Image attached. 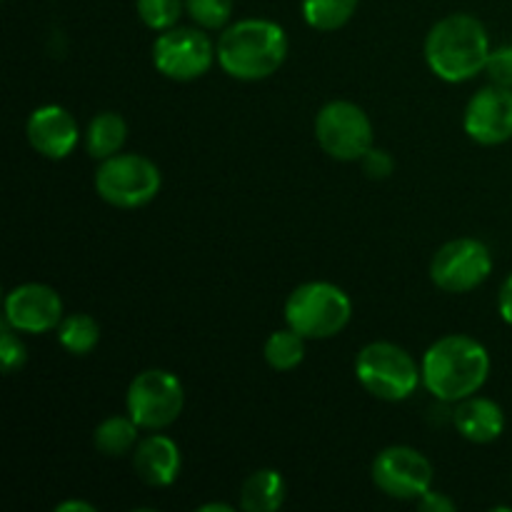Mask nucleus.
<instances>
[{
	"instance_id": "nucleus-1",
	"label": "nucleus",
	"mask_w": 512,
	"mask_h": 512,
	"mask_svg": "<svg viewBox=\"0 0 512 512\" xmlns=\"http://www.w3.org/2000/svg\"><path fill=\"white\" fill-rule=\"evenodd\" d=\"M423 385L443 403H460L480 393L490 375V355L480 340L470 335H445L423 355Z\"/></svg>"
},
{
	"instance_id": "nucleus-2",
	"label": "nucleus",
	"mask_w": 512,
	"mask_h": 512,
	"mask_svg": "<svg viewBox=\"0 0 512 512\" xmlns=\"http://www.w3.org/2000/svg\"><path fill=\"white\" fill-rule=\"evenodd\" d=\"M215 50L225 75L243 83H255L283 68L290 43L283 25L265 18H245L220 33Z\"/></svg>"
},
{
	"instance_id": "nucleus-3",
	"label": "nucleus",
	"mask_w": 512,
	"mask_h": 512,
	"mask_svg": "<svg viewBox=\"0 0 512 512\" xmlns=\"http://www.w3.org/2000/svg\"><path fill=\"white\" fill-rule=\"evenodd\" d=\"M490 38L475 15L453 13L428 30L425 60L445 83H465L483 73L490 58Z\"/></svg>"
},
{
	"instance_id": "nucleus-4",
	"label": "nucleus",
	"mask_w": 512,
	"mask_h": 512,
	"mask_svg": "<svg viewBox=\"0 0 512 512\" xmlns=\"http://www.w3.org/2000/svg\"><path fill=\"white\" fill-rule=\"evenodd\" d=\"M353 318V300L340 285L310 280L285 300V323L305 340H330L343 333Z\"/></svg>"
},
{
	"instance_id": "nucleus-5",
	"label": "nucleus",
	"mask_w": 512,
	"mask_h": 512,
	"mask_svg": "<svg viewBox=\"0 0 512 512\" xmlns=\"http://www.w3.org/2000/svg\"><path fill=\"white\" fill-rule=\"evenodd\" d=\"M355 378L373 398L385 403H403L423 385L418 360L400 345L378 340L365 345L355 358Z\"/></svg>"
},
{
	"instance_id": "nucleus-6",
	"label": "nucleus",
	"mask_w": 512,
	"mask_h": 512,
	"mask_svg": "<svg viewBox=\"0 0 512 512\" xmlns=\"http://www.w3.org/2000/svg\"><path fill=\"white\" fill-rule=\"evenodd\" d=\"M93 183L95 193L108 205L135 210L158 198L163 188V173L145 155L118 153L108 160H100Z\"/></svg>"
},
{
	"instance_id": "nucleus-7",
	"label": "nucleus",
	"mask_w": 512,
	"mask_h": 512,
	"mask_svg": "<svg viewBox=\"0 0 512 512\" xmlns=\"http://www.w3.org/2000/svg\"><path fill=\"white\" fill-rule=\"evenodd\" d=\"M315 140L333 160L360 163L373 148V123L360 105L350 100H330L315 115Z\"/></svg>"
},
{
	"instance_id": "nucleus-8",
	"label": "nucleus",
	"mask_w": 512,
	"mask_h": 512,
	"mask_svg": "<svg viewBox=\"0 0 512 512\" xmlns=\"http://www.w3.org/2000/svg\"><path fill=\"white\" fill-rule=\"evenodd\" d=\"M125 408L143 430H165L183 413L185 388L170 370H143L130 380Z\"/></svg>"
},
{
	"instance_id": "nucleus-9",
	"label": "nucleus",
	"mask_w": 512,
	"mask_h": 512,
	"mask_svg": "<svg viewBox=\"0 0 512 512\" xmlns=\"http://www.w3.org/2000/svg\"><path fill=\"white\" fill-rule=\"evenodd\" d=\"M215 60H218V50L208 33L200 28L175 25V28L163 30L153 43V65L160 75L178 83L203 78L213 68Z\"/></svg>"
},
{
	"instance_id": "nucleus-10",
	"label": "nucleus",
	"mask_w": 512,
	"mask_h": 512,
	"mask_svg": "<svg viewBox=\"0 0 512 512\" xmlns=\"http://www.w3.org/2000/svg\"><path fill=\"white\" fill-rule=\"evenodd\" d=\"M493 273L490 248L478 238H458L440 245L430 260V280L443 293L460 295L480 288Z\"/></svg>"
},
{
	"instance_id": "nucleus-11",
	"label": "nucleus",
	"mask_w": 512,
	"mask_h": 512,
	"mask_svg": "<svg viewBox=\"0 0 512 512\" xmlns=\"http://www.w3.org/2000/svg\"><path fill=\"white\" fill-rule=\"evenodd\" d=\"M373 483L383 495L393 500L418 503L433 488V465L420 450L410 445H390L373 460Z\"/></svg>"
},
{
	"instance_id": "nucleus-12",
	"label": "nucleus",
	"mask_w": 512,
	"mask_h": 512,
	"mask_svg": "<svg viewBox=\"0 0 512 512\" xmlns=\"http://www.w3.org/2000/svg\"><path fill=\"white\" fill-rule=\"evenodd\" d=\"M63 298L45 283H23L5 295V323L25 335H43L63 323Z\"/></svg>"
},
{
	"instance_id": "nucleus-13",
	"label": "nucleus",
	"mask_w": 512,
	"mask_h": 512,
	"mask_svg": "<svg viewBox=\"0 0 512 512\" xmlns=\"http://www.w3.org/2000/svg\"><path fill=\"white\" fill-rule=\"evenodd\" d=\"M463 128L478 145H503L512 138V88L490 83L468 100Z\"/></svg>"
},
{
	"instance_id": "nucleus-14",
	"label": "nucleus",
	"mask_w": 512,
	"mask_h": 512,
	"mask_svg": "<svg viewBox=\"0 0 512 512\" xmlns=\"http://www.w3.org/2000/svg\"><path fill=\"white\" fill-rule=\"evenodd\" d=\"M25 135L35 153L48 160H63L75 150L80 140L78 120L63 105H40L30 113Z\"/></svg>"
},
{
	"instance_id": "nucleus-15",
	"label": "nucleus",
	"mask_w": 512,
	"mask_h": 512,
	"mask_svg": "<svg viewBox=\"0 0 512 512\" xmlns=\"http://www.w3.org/2000/svg\"><path fill=\"white\" fill-rule=\"evenodd\" d=\"M133 468L138 478L150 488H168L178 480L183 468V455L178 443L163 433H153L140 438L133 450Z\"/></svg>"
},
{
	"instance_id": "nucleus-16",
	"label": "nucleus",
	"mask_w": 512,
	"mask_h": 512,
	"mask_svg": "<svg viewBox=\"0 0 512 512\" xmlns=\"http://www.w3.org/2000/svg\"><path fill=\"white\" fill-rule=\"evenodd\" d=\"M453 423L465 440L478 445H488L503 435L505 413L495 400L470 395V398L460 400L458 403V408H455L453 413Z\"/></svg>"
},
{
	"instance_id": "nucleus-17",
	"label": "nucleus",
	"mask_w": 512,
	"mask_h": 512,
	"mask_svg": "<svg viewBox=\"0 0 512 512\" xmlns=\"http://www.w3.org/2000/svg\"><path fill=\"white\" fill-rule=\"evenodd\" d=\"M288 485L273 468H260L250 473L240 485V508L245 512H275L283 508Z\"/></svg>"
},
{
	"instance_id": "nucleus-18",
	"label": "nucleus",
	"mask_w": 512,
	"mask_h": 512,
	"mask_svg": "<svg viewBox=\"0 0 512 512\" xmlns=\"http://www.w3.org/2000/svg\"><path fill=\"white\" fill-rule=\"evenodd\" d=\"M125 140H128V123L123 115L113 113V110L95 115L85 130V150L95 160H108L118 155Z\"/></svg>"
},
{
	"instance_id": "nucleus-19",
	"label": "nucleus",
	"mask_w": 512,
	"mask_h": 512,
	"mask_svg": "<svg viewBox=\"0 0 512 512\" xmlns=\"http://www.w3.org/2000/svg\"><path fill=\"white\" fill-rule=\"evenodd\" d=\"M140 428L130 415H110L95 428L93 445L105 458H123L133 453L135 445L140 443Z\"/></svg>"
},
{
	"instance_id": "nucleus-20",
	"label": "nucleus",
	"mask_w": 512,
	"mask_h": 512,
	"mask_svg": "<svg viewBox=\"0 0 512 512\" xmlns=\"http://www.w3.org/2000/svg\"><path fill=\"white\" fill-rule=\"evenodd\" d=\"M58 343L70 355H78V358L90 355L100 343V323L88 313L65 315L63 323L58 325Z\"/></svg>"
},
{
	"instance_id": "nucleus-21",
	"label": "nucleus",
	"mask_w": 512,
	"mask_h": 512,
	"mask_svg": "<svg viewBox=\"0 0 512 512\" xmlns=\"http://www.w3.org/2000/svg\"><path fill=\"white\" fill-rule=\"evenodd\" d=\"M263 358L278 373H290L305 360V338L288 325L285 330H275L263 345Z\"/></svg>"
},
{
	"instance_id": "nucleus-22",
	"label": "nucleus",
	"mask_w": 512,
	"mask_h": 512,
	"mask_svg": "<svg viewBox=\"0 0 512 512\" xmlns=\"http://www.w3.org/2000/svg\"><path fill=\"white\" fill-rule=\"evenodd\" d=\"M360 0H303V18L310 28L320 33H333L343 25L350 23V18L358 10Z\"/></svg>"
},
{
	"instance_id": "nucleus-23",
	"label": "nucleus",
	"mask_w": 512,
	"mask_h": 512,
	"mask_svg": "<svg viewBox=\"0 0 512 512\" xmlns=\"http://www.w3.org/2000/svg\"><path fill=\"white\" fill-rule=\"evenodd\" d=\"M185 13L198 28L225 30L233 15V0H185Z\"/></svg>"
},
{
	"instance_id": "nucleus-24",
	"label": "nucleus",
	"mask_w": 512,
	"mask_h": 512,
	"mask_svg": "<svg viewBox=\"0 0 512 512\" xmlns=\"http://www.w3.org/2000/svg\"><path fill=\"white\" fill-rule=\"evenodd\" d=\"M138 5V15L150 30H163L175 28L180 15L185 13V0H135Z\"/></svg>"
},
{
	"instance_id": "nucleus-25",
	"label": "nucleus",
	"mask_w": 512,
	"mask_h": 512,
	"mask_svg": "<svg viewBox=\"0 0 512 512\" xmlns=\"http://www.w3.org/2000/svg\"><path fill=\"white\" fill-rule=\"evenodd\" d=\"M28 360V348L20 340L18 330L10 328L8 323H3V333H0V363H3V373L13 375Z\"/></svg>"
},
{
	"instance_id": "nucleus-26",
	"label": "nucleus",
	"mask_w": 512,
	"mask_h": 512,
	"mask_svg": "<svg viewBox=\"0 0 512 512\" xmlns=\"http://www.w3.org/2000/svg\"><path fill=\"white\" fill-rule=\"evenodd\" d=\"M485 73H488L490 83L512 88V45H500V48L490 50Z\"/></svg>"
},
{
	"instance_id": "nucleus-27",
	"label": "nucleus",
	"mask_w": 512,
	"mask_h": 512,
	"mask_svg": "<svg viewBox=\"0 0 512 512\" xmlns=\"http://www.w3.org/2000/svg\"><path fill=\"white\" fill-rule=\"evenodd\" d=\"M360 165H363L365 175H368V178H373V180L390 178V175H393V170H395L393 155H390L388 150L375 148V145L368 150V153H365V158L360 160Z\"/></svg>"
},
{
	"instance_id": "nucleus-28",
	"label": "nucleus",
	"mask_w": 512,
	"mask_h": 512,
	"mask_svg": "<svg viewBox=\"0 0 512 512\" xmlns=\"http://www.w3.org/2000/svg\"><path fill=\"white\" fill-rule=\"evenodd\" d=\"M458 505L448 498L445 493H438V490L430 488L423 498L418 500V510L423 512H453Z\"/></svg>"
},
{
	"instance_id": "nucleus-29",
	"label": "nucleus",
	"mask_w": 512,
	"mask_h": 512,
	"mask_svg": "<svg viewBox=\"0 0 512 512\" xmlns=\"http://www.w3.org/2000/svg\"><path fill=\"white\" fill-rule=\"evenodd\" d=\"M498 308H500V315H503L505 323L512 325V273L505 278L503 288H500Z\"/></svg>"
},
{
	"instance_id": "nucleus-30",
	"label": "nucleus",
	"mask_w": 512,
	"mask_h": 512,
	"mask_svg": "<svg viewBox=\"0 0 512 512\" xmlns=\"http://www.w3.org/2000/svg\"><path fill=\"white\" fill-rule=\"evenodd\" d=\"M58 512H95V505L85 503V500H65V503H58Z\"/></svg>"
},
{
	"instance_id": "nucleus-31",
	"label": "nucleus",
	"mask_w": 512,
	"mask_h": 512,
	"mask_svg": "<svg viewBox=\"0 0 512 512\" xmlns=\"http://www.w3.org/2000/svg\"><path fill=\"white\" fill-rule=\"evenodd\" d=\"M198 512H233V505H228V503H205V505H200Z\"/></svg>"
}]
</instances>
